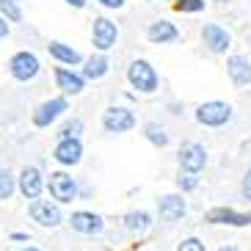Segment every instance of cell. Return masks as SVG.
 <instances>
[{
	"label": "cell",
	"mask_w": 251,
	"mask_h": 251,
	"mask_svg": "<svg viewBox=\"0 0 251 251\" xmlns=\"http://www.w3.org/2000/svg\"><path fill=\"white\" fill-rule=\"evenodd\" d=\"M185 213V201L179 196H163L160 199V218L163 221H177Z\"/></svg>",
	"instance_id": "9a60e30c"
},
{
	"label": "cell",
	"mask_w": 251,
	"mask_h": 251,
	"mask_svg": "<svg viewBox=\"0 0 251 251\" xmlns=\"http://www.w3.org/2000/svg\"><path fill=\"white\" fill-rule=\"evenodd\" d=\"M179 185H182V188H185V191H191V188H196V179H193V177H179Z\"/></svg>",
	"instance_id": "f1b7e54d"
},
{
	"label": "cell",
	"mask_w": 251,
	"mask_h": 251,
	"mask_svg": "<svg viewBox=\"0 0 251 251\" xmlns=\"http://www.w3.org/2000/svg\"><path fill=\"white\" fill-rule=\"evenodd\" d=\"M102 125H105L108 133H127V130L135 125V116L127 111V108H111V111H105Z\"/></svg>",
	"instance_id": "277c9868"
},
{
	"label": "cell",
	"mask_w": 251,
	"mask_h": 251,
	"mask_svg": "<svg viewBox=\"0 0 251 251\" xmlns=\"http://www.w3.org/2000/svg\"><path fill=\"white\" fill-rule=\"evenodd\" d=\"M177 251H207V249H204V243H201V240H196V237H188V240H182V243H179Z\"/></svg>",
	"instance_id": "484cf974"
},
{
	"label": "cell",
	"mask_w": 251,
	"mask_h": 251,
	"mask_svg": "<svg viewBox=\"0 0 251 251\" xmlns=\"http://www.w3.org/2000/svg\"><path fill=\"white\" fill-rule=\"evenodd\" d=\"M221 251H237V249H235V246H226V249H221Z\"/></svg>",
	"instance_id": "d6a6232c"
},
{
	"label": "cell",
	"mask_w": 251,
	"mask_h": 251,
	"mask_svg": "<svg viewBox=\"0 0 251 251\" xmlns=\"http://www.w3.org/2000/svg\"><path fill=\"white\" fill-rule=\"evenodd\" d=\"M55 80H58V86L67 94H80L83 91V77L80 75H72L69 69H55Z\"/></svg>",
	"instance_id": "2e32d148"
},
{
	"label": "cell",
	"mask_w": 251,
	"mask_h": 251,
	"mask_svg": "<svg viewBox=\"0 0 251 251\" xmlns=\"http://www.w3.org/2000/svg\"><path fill=\"white\" fill-rule=\"evenodd\" d=\"M6 33H8V25H6V23H3V20H0V39L6 36Z\"/></svg>",
	"instance_id": "1f68e13d"
},
{
	"label": "cell",
	"mask_w": 251,
	"mask_h": 251,
	"mask_svg": "<svg viewBox=\"0 0 251 251\" xmlns=\"http://www.w3.org/2000/svg\"><path fill=\"white\" fill-rule=\"evenodd\" d=\"M229 116H232V108H229L226 102H204L199 111H196V119H199L201 125H207V127L226 125Z\"/></svg>",
	"instance_id": "6da1fadb"
},
{
	"label": "cell",
	"mask_w": 251,
	"mask_h": 251,
	"mask_svg": "<svg viewBox=\"0 0 251 251\" xmlns=\"http://www.w3.org/2000/svg\"><path fill=\"white\" fill-rule=\"evenodd\" d=\"M130 83L141 91H155L157 89V75L147 61H135L133 67H130Z\"/></svg>",
	"instance_id": "3957f363"
},
{
	"label": "cell",
	"mask_w": 251,
	"mask_h": 251,
	"mask_svg": "<svg viewBox=\"0 0 251 251\" xmlns=\"http://www.w3.org/2000/svg\"><path fill=\"white\" fill-rule=\"evenodd\" d=\"M14 193V177L8 171H0V199H8Z\"/></svg>",
	"instance_id": "cb8c5ba5"
},
{
	"label": "cell",
	"mask_w": 251,
	"mask_h": 251,
	"mask_svg": "<svg viewBox=\"0 0 251 251\" xmlns=\"http://www.w3.org/2000/svg\"><path fill=\"white\" fill-rule=\"evenodd\" d=\"M50 193L52 199L58 201H72L75 196H77V185H75V179L69 177V174H64V171H55V174H50Z\"/></svg>",
	"instance_id": "7a4b0ae2"
},
{
	"label": "cell",
	"mask_w": 251,
	"mask_h": 251,
	"mask_svg": "<svg viewBox=\"0 0 251 251\" xmlns=\"http://www.w3.org/2000/svg\"><path fill=\"white\" fill-rule=\"evenodd\" d=\"M105 72H108V61H105L102 55H97V58H89V61H86V69H83V75H86V77H91V80L102 77Z\"/></svg>",
	"instance_id": "ffe728a7"
},
{
	"label": "cell",
	"mask_w": 251,
	"mask_h": 251,
	"mask_svg": "<svg viewBox=\"0 0 251 251\" xmlns=\"http://www.w3.org/2000/svg\"><path fill=\"white\" fill-rule=\"evenodd\" d=\"M64 111H67V100H61V97H58V100H50V102H45L36 113H33V125H36V127H47L50 122H55Z\"/></svg>",
	"instance_id": "9c48e42d"
},
{
	"label": "cell",
	"mask_w": 251,
	"mask_h": 251,
	"mask_svg": "<svg viewBox=\"0 0 251 251\" xmlns=\"http://www.w3.org/2000/svg\"><path fill=\"white\" fill-rule=\"evenodd\" d=\"M201 36H204V45L213 52H224L229 47V33L224 28H218V25H204Z\"/></svg>",
	"instance_id": "7c38bea8"
},
{
	"label": "cell",
	"mask_w": 251,
	"mask_h": 251,
	"mask_svg": "<svg viewBox=\"0 0 251 251\" xmlns=\"http://www.w3.org/2000/svg\"><path fill=\"white\" fill-rule=\"evenodd\" d=\"M147 138L155 144V147H166L169 144V135H166V130H163L160 125H155V122H149L147 125Z\"/></svg>",
	"instance_id": "44dd1931"
},
{
	"label": "cell",
	"mask_w": 251,
	"mask_h": 251,
	"mask_svg": "<svg viewBox=\"0 0 251 251\" xmlns=\"http://www.w3.org/2000/svg\"><path fill=\"white\" fill-rule=\"evenodd\" d=\"M102 6H108V8H122L125 6V0H100Z\"/></svg>",
	"instance_id": "f546056e"
},
{
	"label": "cell",
	"mask_w": 251,
	"mask_h": 251,
	"mask_svg": "<svg viewBox=\"0 0 251 251\" xmlns=\"http://www.w3.org/2000/svg\"><path fill=\"white\" fill-rule=\"evenodd\" d=\"M226 69H229V77H232L235 86H249V83H251V64L246 58L232 55L229 64H226Z\"/></svg>",
	"instance_id": "8fae6325"
},
{
	"label": "cell",
	"mask_w": 251,
	"mask_h": 251,
	"mask_svg": "<svg viewBox=\"0 0 251 251\" xmlns=\"http://www.w3.org/2000/svg\"><path fill=\"white\" fill-rule=\"evenodd\" d=\"M83 155V147L77 138H61V144L55 147V160L64 163V166H72V163H77Z\"/></svg>",
	"instance_id": "30bf717a"
},
{
	"label": "cell",
	"mask_w": 251,
	"mask_h": 251,
	"mask_svg": "<svg viewBox=\"0 0 251 251\" xmlns=\"http://www.w3.org/2000/svg\"><path fill=\"white\" fill-rule=\"evenodd\" d=\"M47 50H50L52 58L64 61V64H77V61H80V52L72 50V47H67V45H61V42H50V45H47Z\"/></svg>",
	"instance_id": "d6986e66"
},
{
	"label": "cell",
	"mask_w": 251,
	"mask_h": 251,
	"mask_svg": "<svg viewBox=\"0 0 251 251\" xmlns=\"http://www.w3.org/2000/svg\"><path fill=\"white\" fill-rule=\"evenodd\" d=\"M127 229H133V232H141V229H147L149 226V215L147 213H130L125 218Z\"/></svg>",
	"instance_id": "7402d4cb"
},
{
	"label": "cell",
	"mask_w": 251,
	"mask_h": 251,
	"mask_svg": "<svg viewBox=\"0 0 251 251\" xmlns=\"http://www.w3.org/2000/svg\"><path fill=\"white\" fill-rule=\"evenodd\" d=\"M72 229L83 232V235H97L102 232V218L94 213H75L72 215Z\"/></svg>",
	"instance_id": "4fadbf2b"
},
{
	"label": "cell",
	"mask_w": 251,
	"mask_h": 251,
	"mask_svg": "<svg viewBox=\"0 0 251 251\" xmlns=\"http://www.w3.org/2000/svg\"><path fill=\"white\" fill-rule=\"evenodd\" d=\"M0 11H3L11 23H20V20H23V11L17 6V0H0Z\"/></svg>",
	"instance_id": "603a6c76"
},
{
	"label": "cell",
	"mask_w": 251,
	"mask_h": 251,
	"mask_svg": "<svg viewBox=\"0 0 251 251\" xmlns=\"http://www.w3.org/2000/svg\"><path fill=\"white\" fill-rule=\"evenodd\" d=\"M179 33H177V28L171 23H166V20H160V23H155L152 28H149V39L155 42V45H163V42H174Z\"/></svg>",
	"instance_id": "ac0fdd59"
},
{
	"label": "cell",
	"mask_w": 251,
	"mask_h": 251,
	"mask_svg": "<svg viewBox=\"0 0 251 251\" xmlns=\"http://www.w3.org/2000/svg\"><path fill=\"white\" fill-rule=\"evenodd\" d=\"M36 72H39V58L33 52H17L11 58V75L17 80H30V77H36Z\"/></svg>",
	"instance_id": "5b68a950"
},
{
	"label": "cell",
	"mask_w": 251,
	"mask_h": 251,
	"mask_svg": "<svg viewBox=\"0 0 251 251\" xmlns=\"http://www.w3.org/2000/svg\"><path fill=\"white\" fill-rule=\"evenodd\" d=\"M25 251H39V249H25Z\"/></svg>",
	"instance_id": "836d02e7"
},
{
	"label": "cell",
	"mask_w": 251,
	"mask_h": 251,
	"mask_svg": "<svg viewBox=\"0 0 251 251\" xmlns=\"http://www.w3.org/2000/svg\"><path fill=\"white\" fill-rule=\"evenodd\" d=\"M177 11H201L204 8V0H177Z\"/></svg>",
	"instance_id": "d4e9b609"
},
{
	"label": "cell",
	"mask_w": 251,
	"mask_h": 251,
	"mask_svg": "<svg viewBox=\"0 0 251 251\" xmlns=\"http://www.w3.org/2000/svg\"><path fill=\"white\" fill-rule=\"evenodd\" d=\"M179 163H182V169L191 171V174L201 171L204 169V163H207L204 147H199V144H188V147H182V152H179Z\"/></svg>",
	"instance_id": "52a82bcc"
},
{
	"label": "cell",
	"mask_w": 251,
	"mask_h": 251,
	"mask_svg": "<svg viewBox=\"0 0 251 251\" xmlns=\"http://www.w3.org/2000/svg\"><path fill=\"white\" fill-rule=\"evenodd\" d=\"M67 3H69V6H75V8H83V6H86V0H67Z\"/></svg>",
	"instance_id": "4dcf8cb0"
},
{
	"label": "cell",
	"mask_w": 251,
	"mask_h": 251,
	"mask_svg": "<svg viewBox=\"0 0 251 251\" xmlns=\"http://www.w3.org/2000/svg\"><path fill=\"white\" fill-rule=\"evenodd\" d=\"M113 42H116V25H113L108 17H97L94 20V45H97V50H108V47H113Z\"/></svg>",
	"instance_id": "ba28073f"
},
{
	"label": "cell",
	"mask_w": 251,
	"mask_h": 251,
	"mask_svg": "<svg viewBox=\"0 0 251 251\" xmlns=\"http://www.w3.org/2000/svg\"><path fill=\"white\" fill-rule=\"evenodd\" d=\"M83 130L80 122H72V125H67L64 130H61V138H77V133Z\"/></svg>",
	"instance_id": "4316f807"
},
{
	"label": "cell",
	"mask_w": 251,
	"mask_h": 251,
	"mask_svg": "<svg viewBox=\"0 0 251 251\" xmlns=\"http://www.w3.org/2000/svg\"><path fill=\"white\" fill-rule=\"evenodd\" d=\"M20 191L25 193V199H36L42 193V174L36 169H25L20 177Z\"/></svg>",
	"instance_id": "5bb4252c"
},
{
	"label": "cell",
	"mask_w": 251,
	"mask_h": 251,
	"mask_svg": "<svg viewBox=\"0 0 251 251\" xmlns=\"http://www.w3.org/2000/svg\"><path fill=\"white\" fill-rule=\"evenodd\" d=\"M207 221L243 226V224H251V215H237V213H232V210H210V213H207Z\"/></svg>",
	"instance_id": "e0dca14e"
},
{
	"label": "cell",
	"mask_w": 251,
	"mask_h": 251,
	"mask_svg": "<svg viewBox=\"0 0 251 251\" xmlns=\"http://www.w3.org/2000/svg\"><path fill=\"white\" fill-rule=\"evenodd\" d=\"M30 215H33V221L42 224V226H55V224H61V210L55 204H50V201H45V199H36L30 204Z\"/></svg>",
	"instance_id": "8992f818"
},
{
	"label": "cell",
	"mask_w": 251,
	"mask_h": 251,
	"mask_svg": "<svg viewBox=\"0 0 251 251\" xmlns=\"http://www.w3.org/2000/svg\"><path fill=\"white\" fill-rule=\"evenodd\" d=\"M243 196H246V199H251V171L246 174V179H243Z\"/></svg>",
	"instance_id": "83f0119b"
}]
</instances>
